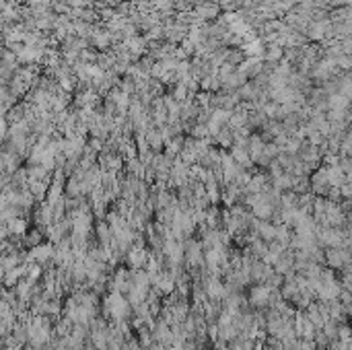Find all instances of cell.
Listing matches in <instances>:
<instances>
[{"mask_svg":"<svg viewBox=\"0 0 352 350\" xmlns=\"http://www.w3.org/2000/svg\"><path fill=\"white\" fill-rule=\"evenodd\" d=\"M268 297H270V289L266 287V284H251L247 303L251 305V309H266Z\"/></svg>","mask_w":352,"mask_h":350,"instance_id":"2","label":"cell"},{"mask_svg":"<svg viewBox=\"0 0 352 350\" xmlns=\"http://www.w3.org/2000/svg\"><path fill=\"white\" fill-rule=\"evenodd\" d=\"M39 243H43V233L35 227V229H27V233L23 235V243H21V247H23V245H27L29 249L31 247H35V245H39Z\"/></svg>","mask_w":352,"mask_h":350,"instance_id":"12","label":"cell"},{"mask_svg":"<svg viewBox=\"0 0 352 350\" xmlns=\"http://www.w3.org/2000/svg\"><path fill=\"white\" fill-rule=\"evenodd\" d=\"M321 332H323L329 340H336V338H338V321L327 319V321L323 323V327H321Z\"/></svg>","mask_w":352,"mask_h":350,"instance_id":"17","label":"cell"},{"mask_svg":"<svg viewBox=\"0 0 352 350\" xmlns=\"http://www.w3.org/2000/svg\"><path fill=\"white\" fill-rule=\"evenodd\" d=\"M169 3H171V5H173V3H178V0H169Z\"/></svg>","mask_w":352,"mask_h":350,"instance_id":"26","label":"cell"},{"mask_svg":"<svg viewBox=\"0 0 352 350\" xmlns=\"http://www.w3.org/2000/svg\"><path fill=\"white\" fill-rule=\"evenodd\" d=\"M7 136H9V122H7V118H0V142L3 144H5Z\"/></svg>","mask_w":352,"mask_h":350,"instance_id":"23","label":"cell"},{"mask_svg":"<svg viewBox=\"0 0 352 350\" xmlns=\"http://www.w3.org/2000/svg\"><path fill=\"white\" fill-rule=\"evenodd\" d=\"M291 235H293V229H291L289 225L280 223V225H276V239H274V241H278V243H282V245H289Z\"/></svg>","mask_w":352,"mask_h":350,"instance_id":"15","label":"cell"},{"mask_svg":"<svg viewBox=\"0 0 352 350\" xmlns=\"http://www.w3.org/2000/svg\"><path fill=\"white\" fill-rule=\"evenodd\" d=\"M7 229H9V235H17V237H23L27 233V218L23 216H17V218H11L7 223Z\"/></svg>","mask_w":352,"mask_h":350,"instance_id":"7","label":"cell"},{"mask_svg":"<svg viewBox=\"0 0 352 350\" xmlns=\"http://www.w3.org/2000/svg\"><path fill=\"white\" fill-rule=\"evenodd\" d=\"M336 66L342 70V72H348L350 70V66H352V60H350V56H338V60H336Z\"/></svg>","mask_w":352,"mask_h":350,"instance_id":"22","label":"cell"},{"mask_svg":"<svg viewBox=\"0 0 352 350\" xmlns=\"http://www.w3.org/2000/svg\"><path fill=\"white\" fill-rule=\"evenodd\" d=\"M329 21H332V23H342V21H350V7L329 9Z\"/></svg>","mask_w":352,"mask_h":350,"instance_id":"14","label":"cell"},{"mask_svg":"<svg viewBox=\"0 0 352 350\" xmlns=\"http://www.w3.org/2000/svg\"><path fill=\"white\" fill-rule=\"evenodd\" d=\"M97 56H99V52H97V50H93V48L89 46V48L80 50L78 60H80V62H84V64H95V62H97Z\"/></svg>","mask_w":352,"mask_h":350,"instance_id":"16","label":"cell"},{"mask_svg":"<svg viewBox=\"0 0 352 350\" xmlns=\"http://www.w3.org/2000/svg\"><path fill=\"white\" fill-rule=\"evenodd\" d=\"M180 50H182V52H184V56L190 60V58L194 56V52H196V43H194V41H190V39L186 37V39L180 43Z\"/></svg>","mask_w":352,"mask_h":350,"instance_id":"20","label":"cell"},{"mask_svg":"<svg viewBox=\"0 0 352 350\" xmlns=\"http://www.w3.org/2000/svg\"><path fill=\"white\" fill-rule=\"evenodd\" d=\"M278 152H280V148L274 144V142H266V144H263V150H261V155H266L268 159H276L278 157Z\"/></svg>","mask_w":352,"mask_h":350,"instance_id":"21","label":"cell"},{"mask_svg":"<svg viewBox=\"0 0 352 350\" xmlns=\"http://www.w3.org/2000/svg\"><path fill=\"white\" fill-rule=\"evenodd\" d=\"M323 266L334 270V272H340L342 268L350 266V249H344V247H329L323 251Z\"/></svg>","mask_w":352,"mask_h":350,"instance_id":"1","label":"cell"},{"mask_svg":"<svg viewBox=\"0 0 352 350\" xmlns=\"http://www.w3.org/2000/svg\"><path fill=\"white\" fill-rule=\"evenodd\" d=\"M144 140L148 144V148L152 152H161L163 148V138H161V132H159V128H148L146 132H144Z\"/></svg>","mask_w":352,"mask_h":350,"instance_id":"5","label":"cell"},{"mask_svg":"<svg viewBox=\"0 0 352 350\" xmlns=\"http://www.w3.org/2000/svg\"><path fill=\"white\" fill-rule=\"evenodd\" d=\"M350 107V99H346L340 93H332L327 95V109H348Z\"/></svg>","mask_w":352,"mask_h":350,"instance_id":"13","label":"cell"},{"mask_svg":"<svg viewBox=\"0 0 352 350\" xmlns=\"http://www.w3.org/2000/svg\"><path fill=\"white\" fill-rule=\"evenodd\" d=\"M340 196H342V200H350L352 198V186L350 184L340 186Z\"/></svg>","mask_w":352,"mask_h":350,"instance_id":"24","label":"cell"},{"mask_svg":"<svg viewBox=\"0 0 352 350\" xmlns=\"http://www.w3.org/2000/svg\"><path fill=\"white\" fill-rule=\"evenodd\" d=\"M163 148H165V155L178 157L180 152H182V148H184V134H182V136H173L171 140H167V142L163 144Z\"/></svg>","mask_w":352,"mask_h":350,"instance_id":"10","label":"cell"},{"mask_svg":"<svg viewBox=\"0 0 352 350\" xmlns=\"http://www.w3.org/2000/svg\"><path fill=\"white\" fill-rule=\"evenodd\" d=\"M48 186H50V182H29V184H27V190L31 192V196H33L35 202H41V200H46Z\"/></svg>","mask_w":352,"mask_h":350,"instance_id":"9","label":"cell"},{"mask_svg":"<svg viewBox=\"0 0 352 350\" xmlns=\"http://www.w3.org/2000/svg\"><path fill=\"white\" fill-rule=\"evenodd\" d=\"M194 15H196L198 19L206 21V23H212V21H216L218 15H221V9H218V5H214V3L202 0L200 5H196V7H194Z\"/></svg>","mask_w":352,"mask_h":350,"instance_id":"4","label":"cell"},{"mask_svg":"<svg viewBox=\"0 0 352 350\" xmlns=\"http://www.w3.org/2000/svg\"><path fill=\"white\" fill-rule=\"evenodd\" d=\"M146 350H165V346H163L161 342H155V340H152V342H150V346H148Z\"/></svg>","mask_w":352,"mask_h":350,"instance_id":"25","label":"cell"},{"mask_svg":"<svg viewBox=\"0 0 352 350\" xmlns=\"http://www.w3.org/2000/svg\"><path fill=\"white\" fill-rule=\"evenodd\" d=\"M144 171H146V167L140 163V159H138V157H134V159H128V161H126V173L130 175V178L144 180Z\"/></svg>","mask_w":352,"mask_h":350,"instance_id":"8","label":"cell"},{"mask_svg":"<svg viewBox=\"0 0 352 350\" xmlns=\"http://www.w3.org/2000/svg\"><path fill=\"white\" fill-rule=\"evenodd\" d=\"M282 282H284V276L282 274H276V272H272L266 280H263L261 284H266L268 289H280L282 287Z\"/></svg>","mask_w":352,"mask_h":350,"instance_id":"18","label":"cell"},{"mask_svg":"<svg viewBox=\"0 0 352 350\" xmlns=\"http://www.w3.org/2000/svg\"><path fill=\"white\" fill-rule=\"evenodd\" d=\"M212 142L218 146V148H231L233 146V134H231V128L229 126H223L221 132H218L216 136H212Z\"/></svg>","mask_w":352,"mask_h":350,"instance_id":"6","label":"cell"},{"mask_svg":"<svg viewBox=\"0 0 352 350\" xmlns=\"http://www.w3.org/2000/svg\"><path fill=\"white\" fill-rule=\"evenodd\" d=\"M128 270H140L146 266L148 261V247H142V249H136V247H130V251L126 253L124 257Z\"/></svg>","mask_w":352,"mask_h":350,"instance_id":"3","label":"cell"},{"mask_svg":"<svg viewBox=\"0 0 352 350\" xmlns=\"http://www.w3.org/2000/svg\"><path fill=\"white\" fill-rule=\"evenodd\" d=\"M138 344L142 346V348H148L150 346V342H152V334H150V327H142V330H138Z\"/></svg>","mask_w":352,"mask_h":350,"instance_id":"19","label":"cell"},{"mask_svg":"<svg viewBox=\"0 0 352 350\" xmlns=\"http://www.w3.org/2000/svg\"><path fill=\"white\" fill-rule=\"evenodd\" d=\"M272 186L282 194V192H291L293 190V175L289 171H284L282 175H278V178L272 180Z\"/></svg>","mask_w":352,"mask_h":350,"instance_id":"11","label":"cell"},{"mask_svg":"<svg viewBox=\"0 0 352 350\" xmlns=\"http://www.w3.org/2000/svg\"><path fill=\"white\" fill-rule=\"evenodd\" d=\"M198 350H206V348H198Z\"/></svg>","mask_w":352,"mask_h":350,"instance_id":"27","label":"cell"}]
</instances>
